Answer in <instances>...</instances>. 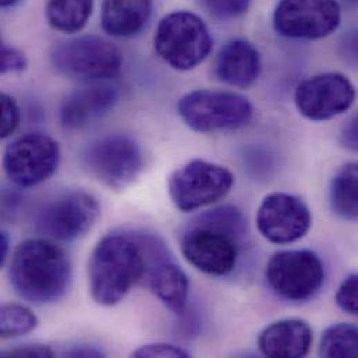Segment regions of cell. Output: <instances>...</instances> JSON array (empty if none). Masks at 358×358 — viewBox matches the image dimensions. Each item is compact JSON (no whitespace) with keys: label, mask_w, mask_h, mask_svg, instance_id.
<instances>
[{"label":"cell","mask_w":358,"mask_h":358,"mask_svg":"<svg viewBox=\"0 0 358 358\" xmlns=\"http://www.w3.org/2000/svg\"><path fill=\"white\" fill-rule=\"evenodd\" d=\"M20 0H0V8H6V7H11L15 3H18Z\"/></svg>","instance_id":"d6a6232c"},{"label":"cell","mask_w":358,"mask_h":358,"mask_svg":"<svg viewBox=\"0 0 358 358\" xmlns=\"http://www.w3.org/2000/svg\"><path fill=\"white\" fill-rule=\"evenodd\" d=\"M341 141L342 144L356 152L358 148V137H357V117L353 116L342 129V133H341Z\"/></svg>","instance_id":"f546056e"},{"label":"cell","mask_w":358,"mask_h":358,"mask_svg":"<svg viewBox=\"0 0 358 358\" xmlns=\"http://www.w3.org/2000/svg\"><path fill=\"white\" fill-rule=\"evenodd\" d=\"M332 212L343 220L355 222L358 216V166L356 162L343 165L329 185Z\"/></svg>","instance_id":"ffe728a7"},{"label":"cell","mask_w":358,"mask_h":358,"mask_svg":"<svg viewBox=\"0 0 358 358\" xmlns=\"http://www.w3.org/2000/svg\"><path fill=\"white\" fill-rule=\"evenodd\" d=\"M265 276L275 294L287 301L304 303L322 289L325 266L310 250H286L272 255Z\"/></svg>","instance_id":"ba28073f"},{"label":"cell","mask_w":358,"mask_h":358,"mask_svg":"<svg viewBox=\"0 0 358 358\" xmlns=\"http://www.w3.org/2000/svg\"><path fill=\"white\" fill-rule=\"evenodd\" d=\"M338 307L350 315L358 314V276L356 273L349 275L338 289L336 293Z\"/></svg>","instance_id":"484cf974"},{"label":"cell","mask_w":358,"mask_h":358,"mask_svg":"<svg viewBox=\"0 0 358 358\" xmlns=\"http://www.w3.org/2000/svg\"><path fill=\"white\" fill-rule=\"evenodd\" d=\"M233 184L234 176L227 168L203 159H192L171 175L168 191L178 209L194 212L224 198Z\"/></svg>","instance_id":"9c48e42d"},{"label":"cell","mask_w":358,"mask_h":358,"mask_svg":"<svg viewBox=\"0 0 358 358\" xmlns=\"http://www.w3.org/2000/svg\"><path fill=\"white\" fill-rule=\"evenodd\" d=\"M21 119L17 101L4 91H0V140L8 138L18 129Z\"/></svg>","instance_id":"d4e9b609"},{"label":"cell","mask_w":358,"mask_h":358,"mask_svg":"<svg viewBox=\"0 0 358 358\" xmlns=\"http://www.w3.org/2000/svg\"><path fill=\"white\" fill-rule=\"evenodd\" d=\"M261 70L258 49L243 38L227 41L220 48L215 62V74L219 81L236 88H248L255 84Z\"/></svg>","instance_id":"e0dca14e"},{"label":"cell","mask_w":358,"mask_h":358,"mask_svg":"<svg viewBox=\"0 0 358 358\" xmlns=\"http://www.w3.org/2000/svg\"><path fill=\"white\" fill-rule=\"evenodd\" d=\"M8 251H10V238H8L7 233L0 230V269L3 268V265L8 257Z\"/></svg>","instance_id":"1f68e13d"},{"label":"cell","mask_w":358,"mask_h":358,"mask_svg":"<svg viewBox=\"0 0 358 358\" xmlns=\"http://www.w3.org/2000/svg\"><path fill=\"white\" fill-rule=\"evenodd\" d=\"M154 46L166 64L175 70L188 71L209 56L213 38L199 15L179 10L169 13L159 21Z\"/></svg>","instance_id":"5b68a950"},{"label":"cell","mask_w":358,"mask_h":358,"mask_svg":"<svg viewBox=\"0 0 358 358\" xmlns=\"http://www.w3.org/2000/svg\"><path fill=\"white\" fill-rule=\"evenodd\" d=\"M94 10V0H48L45 15L48 24L60 32H80Z\"/></svg>","instance_id":"44dd1931"},{"label":"cell","mask_w":358,"mask_h":358,"mask_svg":"<svg viewBox=\"0 0 358 358\" xmlns=\"http://www.w3.org/2000/svg\"><path fill=\"white\" fill-rule=\"evenodd\" d=\"M99 215L101 206L92 194L73 189L46 202L36 215L35 226L45 238L73 241L91 230Z\"/></svg>","instance_id":"30bf717a"},{"label":"cell","mask_w":358,"mask_h":358,"mask_svg":"<svg viewBox=\"0 0 358 358\" xmlns=\"http://www.w3.org/2000/svg\"><path fill=\"white\" fill-rule=\"evenodd\" d=\"M63 356L66 357H105V355L91 346H74L70 350L64 352Z\"/></svg>","instance_id":"4dcf8cb0"},{"label":"cell","mask_w":358,"mask_h":358,"mask_svg":"<svg viewBox=\"0 0 358 358\" xmlns=\"http://www.w3.org/2000/svg\"><path fill=\"white\" fill-rule=\"evenodd\" d=\"M313 223L307 203L297 195L272 192L264 198L257 212V227L273 244H290L303 238Z\"/></svg>","instance_id":"9a60e30c"},{"label":"cell","mask_w":358,"mask_h":358,"mask_svg":"<svg viewBox=\"0 0 358 358\" xmlns=\"http://www.w3.org/2000/svg\"><path fill=\"white\" fill-rule=\"evenodd\" d=\"M178 112L191 130L216 133L245 127L252 120L254 106L231 91L195 90L180 99Z\"/></svg>","instance_id":"8992f818"},{"label":"cell","mask_w":358,"mask_h":358,"mask_svg":"<svg viewBox=\"0 0 358 358\" xmlns=\"http://www.w3.org/2000/svg\"><path fill=\"white\" fill-rule=\"evenodd\" d=\"M154 0H103L101 24L115 38L138 35L152 17Z\"/></svg>","instance_id":"d6986e66"},{"label":"cell","mask_w":358,"mask_h":358,"mask_svg":"<svg viewBox=\"0 0 358 358\" xmlns=\"http://www.w3.org/2000/svg\"><path fill=\"white\" fill-rule=\"evenodd\" d=\"M50 63L64 77L99 83L120 73L123 53L106 38L83 35L56 43L50 50Z\"/></svg>","instance_id":"277c9868"},{"label":"cell","mask_w":358,"mask_h":358,"mask_svg":"<svg viewBox=\"0 0 358 358\" xmlns=\"http://www.w3.org/2000/svg\"><path fill=\"white\" fill-rule=\"evenodd\" d=\"M6 356L8 357H55V352L49 346L42 345H25L10 350Z\"/></svg>","instance_id":"f1b7e54d"},{"label":"cell","mask_w":358,"mask_h":358,"mask_svg":"<svg viewBox=\"0 0 358 358\" xmlns=\"http://www.w3.org/2000/svg\"><path fill=\"white\" fill-rule=\"evenodd\" d=\"M38 327L36 315L22 304H0V339L31 334Z\"/></svg>","instance_id":"603a6c76"},{"label":"cell","mask_w":358,"mask_h":358,"mask_svg":"<svg viewBox=\"0 0 358 358\" xmlns=\"http://www.w3.org/2000/svg\"><path fill=\"white\" fill-rule=\"evenodd\" d=\"M348 4H352V6H355L356 3H357V0H345Z\"/></svg>","instance_id":"836d02e7"},{"label":"cell","mask_w":358,"mask_h":358,"mask_svg":"<svg viewBox=\"0 0 358 358\" xmlns=\"http://www.w3.org/2000/svg\"><path fill=\"white\" fill-rule=\"evenodd\" d=\"M60 164L59 144L49 136L31 133L15 138L3 155V169L21 188L39 185L50 179Z\"/></svg>","instance_id":"8fae6325"},{"label":"cell","mask_w":358,"mask_h":358,"mask_svg":"<svg viewBox=\"0 0 358 358\" xmlns=\"http://www.w3.org/2000/svg\"><path fill=\"white\" fill-rule=\"evenodd\" d=\"M313 339V329L306 321L287 318L266 327L258 338V348L265 357L300 358L310 353Z\"/></svg>","instance_id":"ac0fdd59"},{"label":"cell","mask_w":358,"mask_h":358,"mask_svg":"<svg viewBox=\"0 0 358 358\" xmlns=\"http://www.w3.org/2000/svg\"><path fill=\"white\" fill-rule=\"evenodd\" d=\"M320 356L327 358L357 357V327L350 324H336L327 328L321 338Z\"/></svg>","instance_id":"7402d4cb"},{"label":"cell","mask_w":358,"mask_h":358,"mask_svg":"<svg viewBox=\"0 0 358 358\" xmlns=\"http://www.w3.org/2000/svg\"><path fill=\"white\" fill-rule=\"evenodd\" d=\"M342 21L338 0H280L273 13L276 32L290 39H322Z\"/></svg>","instance_id":"7c38bea8"},{"label":"cell","mask_w":358,"mask_h":358,"mask_svg":"<svg viewBox=\"0 0 358 358\" xmlns=\"http://www.w3.org/2000/svg\"><path fill=\"white\" fill-rule=\"evenodd\" d=\"M147 255L141 231L109 233L94 248L88 264L90 292L94 301L112 307L144 280Z\"/></svg>","instance_id":"7a4b0ae2"},{"label":"cell","mask_w":358,"mask_h":358,"mask_svg":"<svg viewBox=\"0 0 358 358\" xmlns=\"http://www.w3.org/2000/svg\"><path fill=\"white\" fill-rule=\"evenodd\" d=\"M133 357L187 358L191 357V355L187 350H184L182 348L175 346V345H169V343H151V345H144V346L138 348L136 352H133Z\"/></svg>","instance_id":"83f0119b"},{"label":"cell","mask_w":358,"mask_h":358,"mask_svg":"<svg viewBox=\"0 0 358 358\" xmlns=\"http://www.w3.org/2000/svg\"><path fill=\"white\" fill-rule=\"evenodd\" d=\"M356 99L353 83L342 73H322L300 83L294 92L299 112L308 120L325 122L348 112Z\"/></svg>","instance_id":"4fadbf2b"},{"label":"cell","mask_w":358,"mask_h":358,"mask_svg":"<svg viewBox=\"0 0 358 358\" xmlns=\"http://www.w3.org/2000/svg\"><path fill=\"white\" fill-rule=\"evenodd\" d=\"M119 102V91L106 83H90L69 94L60 106V124L64 130H83L105 117Z\"/></svg>","instance_id":"2e32d148"},{"label":"cell","mask_w":358,"mask_h":358,"mask_svg":"<svg viewBox=\"0 0 358 358\" xmlns=\"http://www.w3.org/2000/svg\"><path fill=\"white\" fill-rule=\"evenodd\" d=\"M10 283L24 300L52 304L63 299L71 282V264L53 240L28 238L14 251L10 265Z\"/></svg>","instance_id":"3957f363"},{"label":"cell","mask_w":358,"mask_h":358,"mask_svg":"<svg viewBox=\"0 0 358 358\" xmlns=\"http://www.w3.org/2000/svg\"><path fill=\"white\" fill-rule=\"evenodd\" d=\"M143 243L147 255L144 280L168 310L181 315L189 294L188 276L173 259L168 245L157 234L144 231Z\"/></svg>","instance_id":"5bb4252c"},{"label":"cell","mask_w":358,"mask_h":358,"mask_svg":"<svg viewBox=\"0 0 358 358\" xmlns=\"http://www.w3.org/2000/svg\"><path fill=\"white\" fill-rule=\"evenodd\" d=\"M245 220L234 206H219L192 219L181 236L187 262L210 276H226L237 265Z\"/></svg>","instance_id":"6da1fadb"},{"label":"cell","mask_w":358,"mask_h":358,"mask_svg":"<svg viewBox=\"0 0 358 358\" xmlns=\"http://www.w3.org/2000/svg\"><path fill=\"white\" fill-rule=\"evenodd\" d=\"M27 59L22 52L6 43L0 35V76L25 70Z\"/></svg>","instance_id":"4316f807"},{"label":"cell","mask_w":358,"mask_h":358,"mask_svg":"<svg viewBox=\"0 0 358 358\" xmlns=\"http://www.w3.org/2000/svg\"><path fill=\"white\" fill-rule=\"evenodd\" d=\"M199 7L217 21H231L244 15L252 0H196Z\"/></svg>","instance_id":"cb8c5ba5"},{"label":"cell","mask_w":358,"mask_h":358,"mask_svg":"<svg viewBox=\"0 0 358 358\" xmlns=\"http://www.w3.org/2000/svg\"><path fill=\"white\" fill-rule=\"evenodd\" d=\"M87 172L112 189L131 185L144 169L140 144L126 134H108L91 141L83 152Z\"/></svg>","instance_id":"52a82bcc"}]
</instances>
